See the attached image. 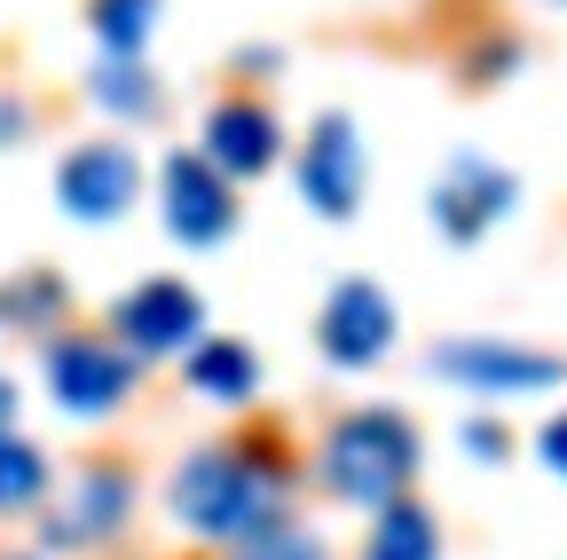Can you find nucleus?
<instances>
[{
    "label": "nucleus",
    "instance_id": "12",
    "mask_svg": "<svg viewBox=\"0 0 567 560\" xmlns=\"http://www.w3.org/2000/svg\"><path fill=\"white\" fill-rule=\"evenodd\" d=\"M126 506H134V474L126 466H87L71 481V498L40 521V537L48 544H95V537H111L126 521Z\"/></svg>",
    "mask_w": 567,
    "mask_h": 560
},
{
    "label": "nucleus",
    "instance_id": "2",
    "mask_svg": "<svg viewBox=\"0 0 567 560\" xmlns=\"http://www.w3.org/2000/svg\"><path fill=\"white\" fill-rule=\"evenodd\" d=\"M417 427L402 410H347L339 427L323 435V450H316V474H323V489L339 506H363V513H386V506H402L410 498V481H417Z\"/></svg>",
    "mask_w": 567,
    "mask_h": 560
},
{
    "label": "nucleus",
    "instance_id": "10",
    "mask_svg": "<svg viewBox=\"0 0 567 560\" xmlns=\"http://www.w3.org/2000/svg\"><path fill=\"white\" fill-rule=\"evenodd\" d=\"M142 190V159L126 143H80L63 166H55V197L71 222H118Z\"/></svg>",
    "mask_w": 567,
    "mask_h": 560
},
{
    "label": "nucleus",
    "instance_id": "15",
    "mask_svg": "<svg viewBox=\"0 0 567 560\" xmlns=\"http://www.w3.org/2000/svg\"><path fill=\"white\" fill-rule=\"evenodd\" d=\"M87 24H95V40H103L118 63H134L142 40L158 32V0H87Z\"/></svg>",
    "mask_w": 567,
    "mask_h": 560
},
{
    "label": "nucleus",
    "instance_id": "9",
    "mask_svg": "<svg viewBox=\"0 0 567 560\" xmlns=\"http://www.w3.org/2000/svg\"><path fill=\"white\" fill-rule=\"evenodd\" d=\"M520 205V182L505 174V166H488V159H450V174L434 182V230L450 237V245H473V237H488L496 222H505Z\"/></svg>",
    "mask_w": 567,
    "mask_h": 560
},
{
    "label": "nucleus",
    "instance_id": "19",
    "mask_svg": "<svg viewBox=\"0 0 567 560\" xmlns=\"http://www.w3.org/2000/svg\"><path fill=\"white\" fill-rule=\"evenodd\" d=\"M465 450H473L481 466H496V458H505L513 442H505V427H496V418H465Z\"/></svg>",
    "mask_w": 567,
    "mask_h": 560
},
{
    "label": "nucleus",
    "instance_id": "20",
    "mask_svg": "<svg viewBox=\"0 0 567 560\" xmlns=\"http://www.w3.org/2000/svg\"><path fill=\"white\" fill-rule=\"evenodd\" d=\"M63 301V285H48V276H32V285H17V293H0V308H24V316H48Z\"/></svg>",
    "mask_w": 567,
    "mask_h": 560
},
{
    "label": "nucleus",
    "instance_id": "6",
    "mask_svg": "<svg viewBox=\"0 0 567 560\" xmlns=\"http://www.w3.org/2000/svg\"><path fill=\"white\" fill-rule=\"evenodd\" d=\"M316 347H323V364H339V371L386 364V347H394V301H386V285H371V276L331 285V301L316 316Z\"/></svg>",
    "mask_w": 567,
    "mask_h": 560
},
{
    "label": "nucleus",
    "instance_id": "5",
    "mask_svg": "<svg viewBox=\"0 0 567 560\" xmlns=\"http://www.w3.org/2000/svg\"><path fill=\"white\" fill-rule=\"evenodd\" d=\"M134 387V356L118 339H95V332H63L48 347V395L71 410V418H103L118 410Z\"/></svg>",
    "mask_w": 567,
    "mask_h": 560
},
{
    "label": "nucleus",
    "instance_id": "13",
    "mask_svg": "<svg viewBox=\"0 0 567 560\" xmlns=\"http://www.w3.org/2000/svg\"><path fill=\"white\" fill-rule=\"evenodd\" d=\"M189 395L221 403V410L252 403V395H260V356H252V347H237V339H197V347H189Z\"/></svg>",
    "mask_w": 567,
    "mask_h": 560
},
{
    "label": "nucleus",
    "instance_id": "14",
    "mask_svg": "<svg viewBox=\"0 0 567 560\" xmlns=\"http://www.w3.org/2000/svg\"><path fill=\"white\" fill-rule=\"evenodd\" d=\"M363 560H442V529H434V513H425L417 498L386 506V513L371 521V537H363Z\"/></svg>",
    "mask_w": 567,
    "mask_h": 560
},
{
    "label": "nucleus",
    "instance_id": "16",
    "mask_svg": "<svg viewBox=\"0 0 567 560\" xmlns=\"http://www.w3.org/2000/svg\"><path fill=\"white\" fill-rule=\"evenodd\" d=\"M95 103L103 111H118V119H151L158 111V88H151V72H142V63H103V72H95Z\"/></svg>",
    "mask_w": 567,
    "mask_h": 560
},
{
    "label": "nucleus",
    "instance_id": "1",
    "mask_svg": "<svg viewBox=\"0 0 567 560\" xmlns=\"http://www.w3.org/2000/svg\"><path fill=\"white\" fill-rule=\"evenodd\" d=\"M166 498H174L182 529L221 537V544H245V537H260V529L284 521V466L260 458V450L205 442V450L182 458V474H174Z\"/></svg>",
    "mask_w": 567,
    "mask_h": 560
},
{
    "label": "nucleus",
    "instance_id": "17",
    "mask_svg": "<svg viewBox=\"0 0 567 560\" xmlns=\"http://www.w3.org/2000/svg\"><path fill=\"white\" fill-rule=\"evenodd\" d=\"M40 489H48V458H40L32 442H17V435H0V513L32 506Z\"/></svg>",
    "mask_w": 567,
    "mask_h": 560
},
{
    "label": "nucleus",
    "instance_id": "7",
    "mask_svg": "<svg viewBox=\"0 0 567 560\" xmlns=\"http://www.w3.org/2000/svg\"><path fill=\"white\" fill-rule=\"evenodd\" d=\"M434 371L465 395H544L567 379L559 356H544V347H513V339H450L434 347Z\"/></svg>",
    "mask_w": 567,
    "mask_h": 560
},
{
    "label": "nucleus",
    "instance_id": "4",
    "mask_svg": "<svg viewBox=\"0 0 567 560\" xmlns=\"http://www.w3.org/2000/svg\"><path fill=\"white\" fill-rule=\"evenodd\" d=\"M158 214H166V230L182 237V245H221L229 230H237V182L213 166L205 151H174L166 166H158Z\"/></svg>",
    "mask_w": 567,
    "mask_h": 560
},
{
    "label": "nucleus",
    "instance_id": "11",
    "mask_svg": "<svg viewBox=\"0 0 567 560\" xmlns=\"http://www.w3.org/2000/svg\"><path fill=\"white\" fill-rule=\"evenodd\" d=\"M205 159L221 166L229 182L268 174V166L284 159V126H276V111H268L260 95H221V103H213V119H205Z\"/></svg>",
    "mask_w": 567,
    "mask_h": 560
},
{
    "label": "nucleus",
    "instance_id": "3",
    "mask_svg": "<svg viewBox=\"0 0 567 560\" xmlns=\"http://www.w3.org/2000/svg\"><path fill=\"white\" fill-rule=\"evenodd\" d=\"M363 190H371V166H363V134H354L347 111H323L300 143V197L316 205L323 222H354L363 214Z\"/></svg>",
    "mask_w": 567,
    "mask_h": 560
},
{
    "label": "nucleus",
    "instance_id": "22",
    "mask_svg": "<svg viewBox=\"0 0 567 560\" xmlns=\"http://www.w3.org/2000/svg\"><path fill=\"white\" fill-rule=\"evenodd\" d=\"M9 418H17V387L0 379V435H9Z\"/></svg>",
    "mask_w": 567,
    "mask_h": 560
},
{
    "label": "nucleus",
    "instance_id": "8",
    "mask_svg": "<svg viewBox=\"0 0 567 560\" xmlns=\"http://www.w3.org/2000/svg\"><path fill=\"white\" fill-rule=\"evenodd\" d=\"M111 332H118L126 356H174V347H197L205 301H197V285H182V276H151V285H134L111 308Z\"/></svg>",
    "mask_w": 567,
    "mask_h": 560
},
{
    "label": "nucleus",
    "instance_id": "18",
    "mask_svg": "<svg viewBox=\"0 0 567 560\" xmlns=\"http://www.w3.org/2000/svg\"><path fill=\"white\" fill-rule=\"evenodd\" d=\"M229 560H323V537H316V529H300V521H276V529L245 537Z\"/></svg>",
    "mask_w": 567,
    "mask_h": 560
},
{
    "label": "nucleus",
    "instance_id": "21",
    "mask_svg": "<svg viewBox=\"0 0 567 560\" xmlns=\"http://www.w3.org/2000/svg\"><path fill=\"white\" fill-rule=\"evenodd\" d=\"M536 450H544V466H551V474L567 481V410H559V418H544V435H536Z\"/></svg>",
    "mask_w": 567,
    "mask_h": 560
}]
</instances>
